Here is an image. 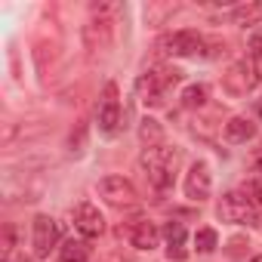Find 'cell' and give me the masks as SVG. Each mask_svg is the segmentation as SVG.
<instances>
[{
    "instance_id": "6",
    "label": "cell",
    "mask_w": 262,
    "mask_h": 262,
    "mask_svg": "<svg viewBox=\"0 0 262 262\" xmlns=\"http://www.w3.org/2000/svg\"><path fill=\"white\" fill-rule=\"evenodd\" d=\"M213 191V176H210V167L207 164H191V170L185 173V194L191 201H207Z\"/></svg>"
},
{
    "instance_id": "16",
    "label": "cell",
    "mask_w": 262,
    "mask_h": 262,
    "mask_svg": "<svg viewBox=\"0 0 262 262\" xmlns=\"http://www.w3.org/2000/svg\"><path fill=\"white\" fill-rule=\"evenodd\" d=\"M250 62H253V74L262 80V37L250 40Z\"/></svg>"
},
{
    "instance_id": "17",
    "label": "cell",
    "mask_w": 262,
    "mask_h": 262,
    "mask_svg": "<svg viewBox=\"0 0 262 262\" xmlns=\"http://www.w3.org/2000/svg\"><path fill=\"white\" fill-rule=\"evenodd\" d=\"M256 164L262 167V145H259V151H256Z\"/></svg>"
},
{
    "instance_id": "8",
    "label": "cell",
    "mask_w": 262,
    "mask_h": 262,
    "mask_svg": "<svg viewBox=\"0 0 262 262\" xmlns=\"http://www.w3.org/2000/svg\"><path fill=\"white\" fill-rule=\"evenodd\" d=\"M74 228L83 234V237H99L105 231V219L99 213V207L93 204H77L74 207Z\"/></svg>"
},
{
    "instance_id": "19",
    "label": "cell",
    "mask_w": 262,
    "mask_h": 262,
    "mask_svg": "<svg viewBox=\"0 0 262 262\" xmlns=\"http://www.w3.org/2000/svg\"><path fill=\"white\" fill-rule=\"evenodd\" d=\"M256 262H262V259H256Z\"/></svg>"
},
{
    "instance_id": "10",
    "label": "cell",
    "mask_w": 262,
    "mask_h": 262,
    "mask_svg": "<svg viewBox=\"0 0 262 262\" xmlns=\"http://www.w3.org/2000/svg\"><path fill=\"white\" fill-rule=\"evenodd\" d=\"M256 136V123L247 120V117H231L225 123V139L228 142H250Z\"/></svg>"
},
{
    "instance_id": "12",
    "label": "cell",
    "mask_w": 262,
    "mask_h": 262,
    "mask_svg": "<svg viewBox=\"0 0 262 262\" xmlns=\"http://www.w3.org/2000/svg\"><path fill=\"white\" fill-rule=\"evenodd\" d=\"M139 139H142V145H145V148L161 145V142H164V126H161L155 117H145V120H142V126H139Z\"/></svg>"
},
{
    "instance_id": "3",
    "label": "cell",
    "mask_w": 262,
    "mask_h": 262,
    "mask_svg": "<svg viewBox=\"0 0 262 262\" xmlns=\"http://www.w3.org/2000/svg\"><path fill=\"white\" fill-rule=\"evenodd\" d=\"M96 188H99V194L111 207H133L136 204V188H133V182L123 179V176H105V179H99Z\"/></svg>"
},
{
    "instance_id": "18",
    "label": "cell",
    "mask_w": 262,
    "mask_h": 262,
    "mask_svg": "<svg viewBox=\"0 0 262 262\" xmlns=\"http://www.w3.org/2000/svg\"><path fill=\"white\" fill-rule=\"evenodd\" d=\"M4 262H28V259H16V256H10V259H4Z\"/></svg>"
},
{
    "instance_id": "15",
    "label": "cell",
    "mask_w": 262,
    "mask_h": 262,
    "mask_svg": "<svg viewBox=\"0 0 262 262\" xmlns=\"http://www.w3.org/2000/svg\"><path fill=\"white\" fill-rule=\"evenodd\" d=\"M182 102H185L188 108H201V105L207 102V86H204V83H191V86H185Z\"/></svg>"
},
{
    "instance_id": "11",
    "label": "cell",
    "mask_w": 262,
    "mask_h": 262,
    "mask_svg": "<svg viewBox=\"0 0 262 262\" xmlns=\"http://www.w3.org/2000/svg\"><path fill=\"white\" fill-rule=\"evenodd\" d=\"M164 237H167V250H170V256H176V259H182L185 256V228H182V222H170L167 228H164Z\"/></svg>"
},
{
    "instance_id": "5",
    "label": "cell",
    "mask_w": 262,
    "mask_h": 262,
    "mask_svg": "<svg viewBox=\"0 0 262 262\" xmlns=\"http://www.w3.org/2000/svg\"><path fill=\"white\" fill-rule=\"evenodd\" d=\"M31 231H34V256L37 259H47L50 256V250L56 247V241H59V228H56V219H50V216H34V225H31Z\"/></svg>"
},
{
    "instance_id": "13",
    "label": "cell",
    "mask_w": 262,
    "mask_h": 262,
    "mask_svg": "<svg viewBox=\"0 0 262 262\" xmlns=\"http://www.w3.org/2000/svg\"><path fill=\"white\" fill-rule=\"evenodd\" d=\"M194 247H198V253H213L219 247V234L213 228H198L194 231Z\"/></svg>"
},
{
    "instance_id": "14",
    "label": "cell",
    "mask_w": 262,
    "mask_h": 262,
    "mask_svg": "<svg viewBox=\"0 0 262 262\" xmlns=\"http://www.w3.org/2000/svg\"><path fill=\"white\" fill-rule=\"evenodd\" d=\"M86 256H90V250L80 241H68L62 247V262H86Z\"/></svg>"
},
{
    "instance_id": "4",
    "label": "cell",
    "mask_w": 262,
    "mask_h": 262,
    "mask_svg": "<svg viewBox=\"0 0 262 262\" xmlns=\"http://www.w3.org/2000/svg\"><path fill=\"white\" fill-rule=\"evenodd\" d=\"M96 120H99V129H102V133H108V136L117 129V123H120V105H117V86L114 83H105L102 99H99Z\"/></svg>"
},
{
    "instance_id": "7",
    "label": "cell",
    "mask_w": 262,
    "mask_h": 262,
    "mask_svg": "<svg viewBox=\"0 0 262 262\" xmlns=\"http://www.w3.org/2000/svg\"><path fill=\"white\" fill-rule=\"evenodd\" d=\"M201 47H204V40L194 31H176V34H170V37L161 40V50L170 53V56H198Z\"/></svg>"
},
{
    "instance_id": "9",
    "label": "cell",
    "mask_w": 262,
    "mask_h": 262,
    "mask_svg": "<svg viewBox=\"0 0 262 262\" xmlns=\"http://www.w3.org/2000/svg\"><path fill=\"white\" fill-rule=\"evenodd\" d=\"M158 241H161V231H158V225H155V222L139 219V222L129 225V244H133L136 250H155V247H158Z\"/></svg>"
},
{
    "instance_id": "2",
    "label": "cell",
    "mask_w": 262,
    "mask_h": 262,
    "mask_svg": "<svg viewBox=\"0 0 262 262\" xmlns=\"http://www.w3.org/2000/svg\"><path fill=\"white\" fill-rule=\"evenodd\" d=\"M216 213H219L222 222H234L237 225V222H250L256 216V207L250 204L247 191H228V194H222Z\"/></svg>"
},
{
    "instance_id": "1",
    "label": "cell",
    "mask_w": 262,
    "mask_h": 262,
    "mask_svg": "<svg viewBox=\"0 0 262 262\" xmlns=\"http://www.w3.org/2000/svg\"><path fill=\"white\" fill-rule=\"evenodd\" d=\"M176 161H179V155H176L173 148H164V145H155V148H145V151H142V170H145L148 182H151L158 191H167V188L173 185Z\"/></svg>"
}]
</instances>
